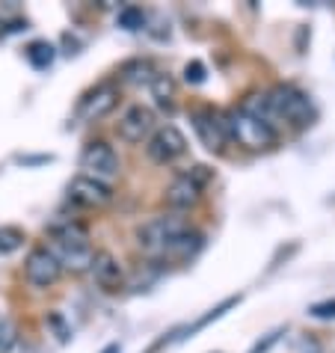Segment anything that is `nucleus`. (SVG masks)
Returning <instances> with one entry per match:
<instances>
[{
  "label": "nucleus",
  "mask_w": 335,
  "mask_h": 353,
  "mask_svg": "<svg viewBox=\"0 0 335 353\" xmlns=\"http://www.w3.org/2000/svg\"><path fill=\"white\" fill-rule=\"evenodd\" d=\"M223 125H225V137H229L232 143L243 145V149H250V152H264V149H273V145L279 143V131H276V125L258 119V116L243 113L241 107L225 110L223 113Z\"/></svg>",
  "instance_id": "obj_1"
},
{
  "label": "nucleus",
  "mask_w": 335,
  "mask_h": 353,
  "mask_svg": "<svg viewBox=\"0 0 335 353\" xmlns=\"http://www.w3.org/2000/svg\"><path fill=\"white\" fill-rule=\"evenodd\" d=\"M264 95H267V107H270V122L282 119V122L297 125V128L312 122V101H309V95L297 90V86L279 83Z\"/></svg>",
  "instance_id": "obj_2"
},
{
  "label": "nucleus",
  "mask_w": 335,
  "mask_h": 353,
  "mask_svg": "<svg viewBox=\"0 0 335 353\" xmlns=\"http://www.w3.org/2000/svg\"><path fill=\"white\" fill-rule=\"evenodd\" d=\"M211 179H214V172L208 170V166H202V163L190 166L187 172H179L170 181L166 193H163L166 205H170L172 211H187V208H193V205H199L205 184H208Z\"/></svg>",
  "instance_id": "obj_3"
},
{
  "label": "nucleus",
  "mask_w": 335,
  "mask_h": 353,
  "mask_svg": "<svg viewBox=\"0 0 335 353\" xmlns=\"http://www.w3.org/2000/svg\"><path fill=\"white\" fill-rule=\"evenodd\" d=\"M184 229H190V223L184 217H179V214H161V217L143 223L140 229H136V247H140L152 261H157L161 250Z\"/></svg>",
  "instance_id": "obj_4"
},
{
  "label": "nucleus",
  "mask_w": 335,
  "mask_h": 353,
  "mask_svg": "<svg viewBox=\"0 0 335 353\" xmlns=\"http://www.w3.org/2000/svg\"><path fill=\"white\" fill-rule=\"evenodd\" d=\"M81 170L83 175H92L98 181H107L119 175V158L107 140H90L81 152Z\"/></svg>",
  "instance_id": "obj_5"
},
{
  "label": "nucleus",
  "mask_w": 335,
  "mask_h": 353,
  "mask_svg": "<svg viewBox=\"0 0 335 353\" xmlns=\"http://www.w3.org/2000/svg\"><path fill=\"white\" fill-rule=\"evenodd\" d=\"M184 152H187V137L175 128V125H161V128H154V134L145 140V154H149V161L157 166L179 161Z\"/></svg>",
  "instance_id": "obj_6"
},
{
  "label": "nucleus",
  "mask_w": 335,
  "mask_h": 353,
  "mask_svg": "<svg viewBox=\"0 0 335 353\" xmlns=\"http://www.w3.org/2000/svg\"><path fill=\"white\" fill-rule=\"evenodd\" d=\"M119 95H122V90H119V83H116V81L95 83L92 90L81 98V104H77V116H81L83 122L104 119L107 113L116 110V104H119Z\"/></svg>",
  "instance_id": "obj_7"
},
{
  "label": "nucleus",
  "mask_w": 335,
  "mask_h": 353,
  "mask_svg": "<svg viewBox=\"0 0 335 353\" xmlns=\"http://www.w3.org/2000/svg\"><path fill=\"white\" fill-rule=\"evenodd\" d=\"M68 202H74L77 208H107L113 202V188L81 172L68 181Z\"/></svg>",
  "instance_id": "obj_8"
},
{
  "label": "nucleus",
  "mask_w": 335,
  "mask_h": 353,
  "mask_svg": "<svg viewBox=\"0 0 335 353\" xmlns=\"http://www.w3.org/2000/svg\"><path fill=\"white\" fill-rule=\"evenodd\" d=\"M24 276L33 288H51V285H57V279L63 276V268L48 247H33L24 261Z\"/></svg>",
  "instance_id": "obj_9"
},
{
  "label": "nucleus",
  "mask_w": 335,
  "mask_h": 353,
  "mask_svg": "<svg viewBox=\"0 0 335 353\" xmlns=\"http://www.w3.org/2000/svg\"><path fill=\"white\" fill-rule=\"evenodd\" d=\"M154 110L152 107H145V104H131L128 110L122 113V119L119 125H116V131H119V137L125 143H143V140H149V137L154 134Z\"/></svg>",
  "instance_id": "obj_10"
},
{
  "label": "nucleus",
  "mask_w": 335,
  "mask_h": 353,
  "mask_svg": "<svg viewBox=\"0 0 335 353\" xmlns=\"http://www.w3.org/2000/svg\"><path fill=\"white\" fill-rule=\"evenodd\" d=\"M48 250L57 256L63 270H72V273H86L95 259V250L90 241H54V247Z\"/></svg>",
  "instance_id": "obj_11"
},
{
  "label": "nucleus",
  "mask_w": 335,
  "mask_h": 353,
  "mask_svg": "<svg viewBox=\"0 0 335 353\" xmlns=\"http://www.w3.org/2000/svg\"><path fill=\"white\" fill-rule=\"evenodd\" d=\"M193 128L208 152H220L225 145V140H229V137H225V125H223V113L211 110V107L193 110Z\"/></svg>",
  "instance_id": "obj_12"
},
{
  "label": "nucleus",
  "mask_w": 335,
  "mask_h": 353,
  "mask_svg": "<svg viewBox=\"0 0 335 353\" xmlns=\"http://www.w3.org/2000/svg\"><path fill=\"white\" fill-rule=\"evenodd\" d=\"M90 273H92L95 285L101 288V291H119L125 285L122 264H119V259H116L113 252H107V250H95V259H92Z\"/></svg>",
  "instance_id": "obj_13"
},
{
  "label": "nucleus",
  "mask_w": 335,
  "mask_h": 353,
  "mask_svg": "<svg viewBox=\"0 0 335 353\" xmlns=\"http://www.w3.org/2000/svg\"><path fill=\"white\" fill-rule=\"evenodd\" d=\"M205 243V234L196 232V229H184L179 232L175 238L166 243V247L161 250V256H157V261H166V264H181V261H190L196 252L202 250Z\"/></svg>",
  "instance_id": "obj_14"
},
{
  "label": "nucleus",
  "mask_w": 335,
  "mask_h": 353,
  "mask_svg": "<svg viewBox=\"0 0 335 353\" xmlns=\"http://www.w3.org/2000/svg\"><path fill=\"white\" fill-rule=\"evenodd\" d=\"M48 232H51L54 241H90V229L74 220V217H65V214H57V217L48 223Z\"/></svg>",
  "instance_id": "obj_15"
},
{
  "label": "nucleus",
  "mask_w": 335,
  "mask_h": 353,
  "mask_svg": "<svg viewBox=\"0 0 335 353\" xmlns=\"http://www.w3.org/2000/svg\"><path fill=\"white\" fill-rule=\"evenodd\" d=\"M24 57H27V63H30L36 72H45V68L54 65L57 48L51 42H45V39H36V42H30V45L24 48Z\"/></svg>",
  "instance_id": "obj_16"
},
{
  "label": "nucleus",
  "mask_w": 335,
  "mask_h": 353,
  "mask_svg": "<svg viewBox=\"0 0 335 353\" xmlns=\"http://www.w3.org/2000/svg\"><path fill=\"white\" fill-rule=\"evenodd\" d=\"M154 65L152 60H131V63H125L122 65V74H119V81L122 83H134V86H140V83H152V77H154Z\"/></svg>",
  "instance_id": "obj_17"
},
{
  "label": "nucleus",
  "mask_w": 335,
  "mask_h": 353,
  "mask_svg": "<svg viewBox=\"0 0 335 353\" xmlns=\"http://www.w3.org/2000/svg\"><path fill=\"white\" fill-rule=\"evenodd\" d=\"M149 90H152V98L161 107H172V98H175V81L170 74H154L152 77V83H149Z\"/></svg>",
  "instance_id": "obj_18"
},
{
  "label": "nucleus",
  "mask_w": 335,
  "mask_h": 353,
  "mask_svg": "<svg viewBox=\"0 0 335 353\" xmlns=\"http://www.w3.org/2000/svg\"><path fill=\"white\" fill-rule=\"evenodd\" d=\"M27 241L24 229H18V225H0V256H9V252L21 250Z\"/></svg>",
  "instance_id": "obj_19"
},
{
  "label": "nucleus",
  "mask_w": 335,
  "mask_h": 353,
  "mask_svg": "<svg viewBox=\"0 0 335 353\" xmlns=\"http://www.w3.org/2000/svg\"><path fill=\"white\" fill-rule=\"evenodd\" d=\"M45 327L54 332L57 341H68V339H72V327L65 323V318L60 315V312H48V315H45Z\"/></svg>",
  "instance_id": "obj_20"
},
{
  "label": "nucleus",
  "mask_w": 335,
  "mask_h": 353,
  "mask_svg": "<svg viewBox=\"0 0 335 353\" xmlns=\"http://www.w3.org/2000/svg\"><path fill=\"white\" fill-rule=\"evenodd\" d=\"M143 21H145V15H143L140 6H125V9H119V27H125V30H140Z\"/></svg>",
  "instance_id": "obj_21"
},
{
  "label": "nucleus",
  "mask_w": 335,
  "mask_h": 353,
  "mask_svg": "<svg viewBox=\"0 0 335 353\" xmlns=\"http://www.w3.org/2000/svg\"><path fill=\"white\" fill-rule=\"evenodd\" d=\"M234 303H238V297H229V300H223V303H220V306H216V309H211V312H208V315H205V318H199V321H196V323H193V327H187V336H193V332H196V330L208 327V323H211V321H216V318H220V315H223V312H225V309H232V306H234Z\"/></svg>",
  "instance_id": "obj_22"
},
{
  "label": "nucleus",
  "mask_w": 335,
  "mask_h": 353,
  "mask_svg": "<svg viewBox=\"0 0 335 353\" xmlns=\"http://www.w3.org/2000/svg\"><path fill=\"white\" fill-rule=\"evenodd\" d=\"M18 341V330L9 318H0V353H9Z\"/></svg>",
  "instance_id": "obj_23"
},
{
  "label": "nucleus",
  "mask_w": 335,
  "mask_h": 353,
  "mask_svg": "<svg viewBox=\"0 0 335 353\" xmlns=\"http://www.w3.org/2000/svg\"><path fill=\"white\" fill-rule=\"evenodd\" d=\"M309 315L318 318V321H332V318H335V300L314 303V306H309Z\"/></svg>",
  "instance_id": "obj_24"
},
{
  "label": "nucleus",
  "mask_w": 335,
  "mask_h": 353,
  "mask_svg": "<svg viewBox=\"0 0 335 353\" xmlns=\"http://www.w3.org/2000/svg\"><path fill=\"white\" fill-rule=\"evenodd\" d=\"M184 81H187V83H202V81H205V65H202L199 60L187 63V65H184Z\"/></svg>",
  "instance_id": "obj_25"
},
{
  "label": "nucleus",
  "mask_w": 335,
  "mask_h": 353,
  "mask_svg": "<svg viewBox=\"0 0 335 353\" xmlns=\"http://www.w3.org/2000/svg\"><path fill=\"white\" fill-rule=\"evenodd\" d=\"M279 336H282V330H276V332H270V336L267 339H264V341H258V345H255L250 353H267L273 345H276V341H279Z\"/></svg>",
  "instance_id": "obj_26"
},
{
  "label": "nucleus",
  "mask_w": 335,
  "mask_h": 353,
  "mask_svg": "<svg viewBox=\"0 0 335 353\" xmlns=\"http://www.w3.org/2000/svg\"><path fill=\"white\" fill-rule=\"evenodd\" d=\"M104 353H119V345H110V347H107Z\"/></svg>",
  "instance_id": "obj_27"
}]
</instances>
